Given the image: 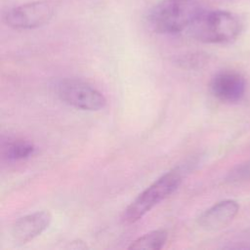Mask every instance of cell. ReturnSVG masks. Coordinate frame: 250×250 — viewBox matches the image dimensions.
<instances>
[{
	"label": "cell",
	"instance_id": "6da1fadb",
	"mask_svg": "<svg viewBox=\"0 0 250 250\" xmlns=\"http://www.w3.org/2000/svg\"><path fill=\"white\" fill-rule=\"evenodd\" d=\"M205 10L197 0H162L148 13L151 29L163 34H176L188 29Z\"/></svg>",
	"mask_w": 250,
	"mask_h": 250
},
{
	"label": "cell",
	"instance_id": "7a4b0ae2",
	"mask_svg": "<svg viewBox=\"0 0 250 250\" xmlns=\"http://www.w3.org/2000/svg\"><path fill=\"white\" fill-rule=\"evenodd\" d=\"M242 23L236 15L222 10H204L188 29L190 36L203 43L222 44L238 37Z\"/></svg>",
	"mask_w": 250,
	"mask_h": 250
},
{
	"label": "cell",
	"instance_id": "3957f363",
	"mask_svg": "<svg viewBox=\"0 0 250 250\" xmlns=\"http://www.w3.org/2000/svg\"><path fill=\"white\" fill-rule=\"evenodd\" d=\"M182 180L183 170L180 168H174L162 175L141 192L124 210L123 222L132 224L142 219L155 205L173 193L181 185Z\"/></svg>",
	"mask_w": 250,
	"mask_h": 250
},
{
	"label": "cell",
	"instance_id": "277c9868",
	"mask_svg": "<svg viewBox=\"0 0 250 250\" xmlns=\"http://www.w3.org/2000/svg\"><path fill=\"white\" fill-rule=\"evenodd\" d=\"M59 98L81 110L97 111L106 105V99L96 88L78 79H63L57 84Z\"/></svg>",
	"mask_w": 250,
	"mask_h": 250
},
{
	"label": "cell",
	"instance_id": "5b68a950",
	"mask_svg": "<svg viewBox=\"0 0 250 250\" xmlns=\"http://www.w3.org/2000/svg\"><path fill=\"white\" fill-rule=\"evenodd\" d=\"M54 7L47 1H35L9 10L5 22L16 29H32L43 26L52 19Z\"/></svg>",
	"mask_w": 250,
	"mask_h": 250
},
{
	"label": "cell",
	"instance_id": "8992f818",
	"mask_svg": "<svg viewBox=\"0 0 250 250\" xmlns=\"http://www.w3.org/2000/svg\"><path fill=\"white\" fill-rule=\"evenodd\" d=\"M213 96L224 103L239 102L246 91L244 77L234 70H222L216 73L210 82Z\"/></svg>",
	"mask_w": 250,
	"mask_h": 250
},
{
	"label": "cell",
	"instance_id": "52a82bcc",
	"mask_svg": "<svg viewBox=\"0 0 250 250\" xmlns=\"http://www.w3.org/2000/svg\"><path fill=\"white\" fill-rule=\"evenodd\" d=\"M48 210L36 211L20 218L12 228V237L17 244H25L40 235L51 224Z\"/></svg>",
	"mask_w": 250,
	"mask_h": 250
},
{
	"label": "cell",
	"instance_id": "ba28073f",
	"mask_svg": "<svg viewBox=\"0 0 250 250\" xmlns=\"http://www.w3.org/2000/svg\"><path fill=\"white\" fill-rule=\"evenodd\" d=\"M239 210L236 201L227 199L220 201L207 210L198 218V225L206 230H218L232 222Z\"/></svg>",
	"mask_w": 250,
	"mask_h": 250
},
{
	"label": "cell",
	"instance_id": "9c48e42d",
	"mask_svg": "<svg viewBox=\"0 0 250 250\" xmlns=\"http://www.w3.org/2000/svg\"><path fill=\"white\" fill-rule=\"evenodd\" d=\"M168 239V232L165 229H156L149 231L137 239L133 240L128 249H144V250H159Z\"/></svg>",
	"mask_w": 250,
	"mask_h": 250
},
{
	"label": "cell",
	"instance_id": "30bf717a",
	"mask_svg": "<svg viewBox=\"0 0 250 250\" xmlns=\"http://www.w3.org/2000/svg\"><path fill=\"white\" fill-rule=\"evenodd\" d=\"M34 151V145L31 142L22 139L9 141L3 147V155L11 161H19L28 158Z\"/></svg>",
	"mask_w": 250,
	"mask_h": 250
},
{
	"label": "cell",
	"instance_id": "8fae6325",
	"mask_svg": "<svg viewBox=\"0 0 250 250\" xmlns=\"http://www.w3.org/2000/svg\"><path fill=\"white\" fill-rule=\"evenodd\" d=\"M250 178V161L236 167L232 172H230L229 179L230 181L239 182Z\"/></svg>",
	"mask_w": 250,
	"mask_h": 250
},
{
	"label": "cell",
	"instance_id": "7c38bea8",
	"mask_svg": "<svg viewBox=\"0 0 250 250\" xmlns=\"http://www.w3.org/2000/svg\"><path fill=\"white\" fill-rule=\"evenodd\" d=\"M240 239L238 240L239 244H242L243 248H250V228L241 233Z\"/></svg>",
	"mask_w": 250,
	"mask_h": 250
}]
</instances>
